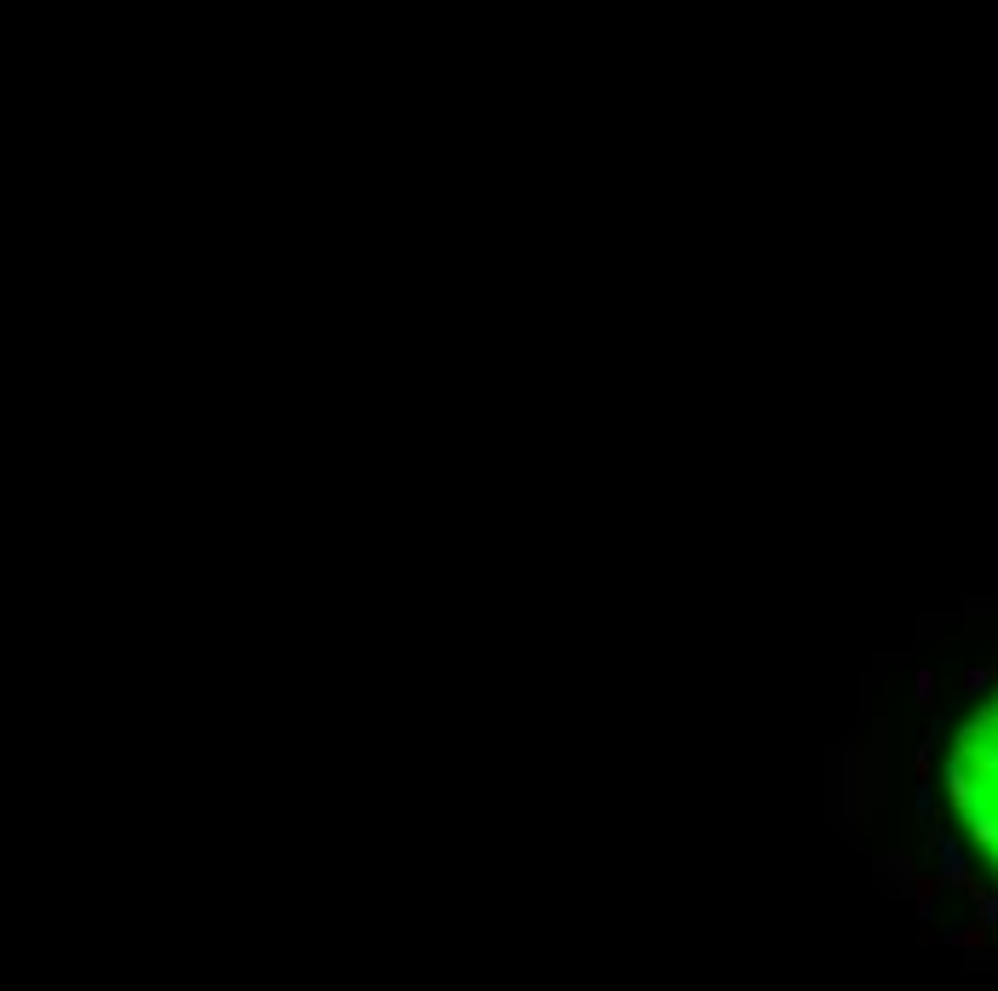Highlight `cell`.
I'll list each match as a JSON object with an SVG mask.
<instances>
[{"instance_id": "cell-1", "label": "cell", "mask_w": 998, "mask_h": 991, "mask_svg": "<svg viewBox=\"0 0 998 991\" xmlns=\"http://www.w3.org/2000/svg\"><path fill=\"white\" fill-rule=\"evenodd\" d=\"M947 814L987 877L998 883V688L958 722L947 751Z\"/></svg>"}]
</instances>
